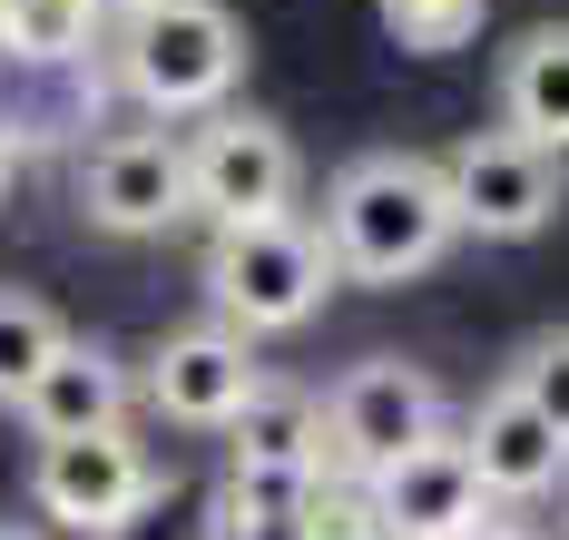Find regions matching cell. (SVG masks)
Segmentation results:
<instances>
[{"label": "cell", "mask_w": 569, "mask_h": 540, "mask_svg": "<svg viewBox=\"0 0 569 540\" xmlns=\"http://www.w3.org/2000/svg\"><path fill=\"white\" fill-rule=\"evenodd\" d=\"M315 237L335 256V276H353V286H402V276H422L461 227H452V197H442V168L383 148V158H353L335 178Z\"/></svg>", "instance_id": "6da1fadb"}, {"label": "cell", "mask_w": 569, "mask_h": 540, "mask_svg": "<svg viewBox=\"0 0 569 540\" xmlns=\"http://www.w3.org/2000/svg\"><path fill=\"white\" fill-rule=\"evenodd\" d=\"M207 296H217V314L246 344L256 334H295L335 296V256L295 207L284 217H246V227H217V246H207Z\"/></svg>", "instance_id": "7a4b0ae2"}, {"label": "cell", "mask_w": 569, "mask_h": 540, "mask_svg": "<svg viewBox=\"0 0 569 540\" xmlns=\"http://www.w3.org/2000/svg\"><path fill=\"white\" fill-rule=\"evenodd\" d=\"M236 69H246V40H236L227 0H138L118 20V79L158 119L217 109L236 89Z\"/></svg>", "instance_id": "3957f363"}, {"label": "cell", "mask_w": 569, "mask_h": 540, "mask_svg": "<svg viewBox=\"0 0 569 540\" xmlns=\"http://www.w3.org/2000/svg\"><path fill=\"white\" fill-rule=\"evenodd\" d=\"M315 422H325V462H343L353 481H373L383 462H402L412 442L442 432V383L422 363H402V354H373L315 403Z\"/></svg>", "instance_id": "277c9868"}, {"label": "cell", "mask_w": 569, "mask_h": 540, "mask_svg": "<svg viewBox=\"0 0 569 540\" xmlns=\"http://www.w3.org/2000/svg\"><path fill=\"white\" fill-rule=\"evenodd\" d=\"M177 158H187V207L217 217V227L284 217L295 178H305V158H295V138L276 119H207L197 138H177Z\"/></svg>", "instance_id": "5b68a950"}, {"label": "cell", "mask_w": 569, "mask_h": 540, "mask_svg": "<svg viewBox=\"0 0 569 540\" xmlns=\"http://www.w3.org/2000/svg\"><path fill=\"white\" fill-rule=\"evenodd\" d=\"M442 197H452V227H471V237H540L560 217V148L481 128L442 158Z\"/></svg>", "instance_id": "8992f818"}, {"label": "cell", "mask_w": 569, "mask_h": 540, "mask_svg": "<svg viewBox=\"0 0 569 540\" xmlns=\"http://www.w3.org/2000/svg\"><path fill=\"white\" fill-rule=\"evenodd\" d=\"M40 511L69 521V531H128V511L158 501V462L138 452L128 422H99V432H69V442H40Z\"/></svg>", "instance_id": "52a82bcc"}, {"label": "cell", "mask_w": 569, "mask_h": 540, "mask_svg": "<svg viewBox=\"0 0 569 540\" xmlns=\"http://www.w3.org/2000/svg\"><path fill=\"white\" fill-rule=\"evenodd\" d=\"M79 217L99 237H168L187 217V158L168 128H109L79 158Z\"/></svg>", "instance_id": "ba28073f"}, {"label": "cell", "mask_w": 569, "mask_h": 540, "mask_svg": "<svg viewBox=\"0 0 569 540\" xmlns=\"http://www.w3.org/2000/svg\"><path fill=\"white\" fill-rule=\"evenodd\" d=\"M363 501H373L383 540H452L461 521H481V511H491L452 432H432V442H412L402 462H383V472L363 481Z\"/></svg>", "instance_id": "9c48e42d"}, {"label": "cell", "mask_w": 569, "mask_h": 540, "mask_svg": "<svg viewBox=\"0 0 569 540\" xmlns=\"http://www.w3.org/2000/svg\"><path fill=\"white\" fill-rule=\"evenodd\" d=\"M461 462L481 481V501H540V491H560L569 442L520 403L511 383H491V393L471 403V422H461Z\"/></svg>", "instance_id": "30bf717a"}, {"label": "cell", "mask_w": 569, "mask_h": 540, "mask_svg": "<svg viewBox=\"0 0 569 540\" xmlns=\"http://www.w3.org/2000/svg\"><path fill=\"white\" fill-rule=\"evenodd\" d=\"M246 393H256V354H246L236 324H187V334H168L158 363H148V403L168 422H187V432H217Z\"/></svg>", "instance_id": "8fae6325"}, {"label": "cell", "mask_w": 569, "mask_h": 540, "mask_svg": "<svg viewBox=\"0 0 569 540\" xmlns=\"http://www.w3.org/2000/svg\"><path fill=\"white\" fill-rule=\"evenodd\" d=\"M20 422L40 442H69V432H99V422H128V363L109 344H79L59 334V354L20 383Z\"/></svg>", "instance_id": "7c38bea8"}, {"label": "cell", "mask_w": 569, "mask_h": 540, "mask_svg": "<svg viewBox=\"0 0 569 540\" xmlns=\"http://www.w3.org/2000/svg\"><path fill=\"white\" fill-rule=\"evenodd\" d=\"M217 432H236V472H325L315 393H284V383H266V373H256V393H246Z\"/></svg>", "instance_id": "4fadbf2b"}, {"label": "cell", "mask_w": 569, "mask_h": 540, "mask_svg": "<svg viewBox=\"0 0 569 540\" xmlns=\"http://www.w3.org/2000/svg\"><path fill=\"white\" fill-rule=\"evenodd\" d=\"M501 128L530 148H569V30H530L501 60Z\"/></svg>", "instance_id": "5bb4252c"}, {"label": "cell", "mask_w": 569, "mask_h": 540, "mask_svg": "<svg viewBox=\"0 0 569 540\" xmlns=\"http://www.w3.org/2000/svg\"><path fill=\"white\" fill-rule=\"evenodd\" d=\"M99 40L89 0H0V60L10 69H79Z\"/></svg>", "instance_id": "9a60e30c"}, {"label": "cell", "mask_w": 569, "mask_h": 540, "mask_svg": "<svg viewBox=\"0 0 569 540\" xmlns=\"http://www.w3.org/2000/svg\"><path fill=\"white\" fill-rule=\"evenodd\" d=\"M59 334H69V324H59L40 296H10V286H0V403H20V383L59 354Z\"/></svg>", "instance_id": "2e32d148"}, {"label": "cell", "mask_w": 569, "mask_h": 540, "mask_svg": "<svg viewBox=\"0 0 569 540\" xmlns=\"http://www.w3.org/2000/svg\"><path fill=\"white\" fill-rule=\"evenodd\" d=\"M501 383H511L520 403H530V413H540V422L569 442V324H560V334H540V344H530V354H520Z\"/></svg>", "instance_id": "e0dca14e"}, {"label": "cell", "mask_w": 569, "mask_h": 540, "mask_svg": "<svg viewBox=\"0 0 569 540\" xmlns=\"http://www.w3.org/2000/svg\"><path fill=\"white\" fill-rule=\"evenodd\" d=\"M295 531L305 540H383V521H373V501H363V481H305V501H295Z\"/></svg>", "instance_id": "ac0fdd59"}, {"label": "cell", "mask_w": 569, "mask_h": 540, "mask_svg": "<svg viewBox=\"0 0 569 540\" xmlns=\"http://www.w3.org/2000/svg\"><path fill=\"white\" fill-rule=\"evenodd\" d=\"M383 30L402 50H461L481 30V0H383Z\"/></svg>", "instance_id": "d6986e66"}, {"label": "cell", "mask_w": 569, "mask_h": 540, "mask_svg": "<svg viewBox=\"0 0 569 540\" xmlns=\"http://www.w3.org/2000/svg\"><path fill=\"white\" fill-rule=\"evenodd\" d=\"M452 540H540V531H520V521H491V511H481V521H461Z\"/></svg>", "instance_id": "ffe728a7"}, {"label": "cell", "mask_w": 569, "mask_h": 540, "mask_svg": "<svg viewBox=\"0 0 569 540\" xmlns=\"http://www.w3.org/2000/svg\"><path fill=\"white\" fill-rule=\"evenodd\" d=\"M128 10H138V0H89V20H128Z\"/></svg>", "instance_id": "44dd1931"}, {"label": "cell", "mask_w": 569, "mask_h": 540, "mask_svg": "<svg viewBox=\"0 0 569 540\" xmlns=\"http://www.w3.org/2000/svg\"><path fill=\"white\" fill-rule=\"evenodd\" d=\"M0 540H40V531H20V521H0Z\"/></svg>", "instance_id": "7402d4cb"}, {"label": "cell", "mask_w": 569, "mask_h": 540, "mask_svg": "<svg viewBox=\"0 0 569 540\" xmlns=\"http://www.w3.org/2000/svg\"><path fill=\"white\" fill-rule=\"evenodd\" d=\"M0 168H10V128H0Z\"/></svg>", "instance_id": "603a6c76"}]
</instances>
